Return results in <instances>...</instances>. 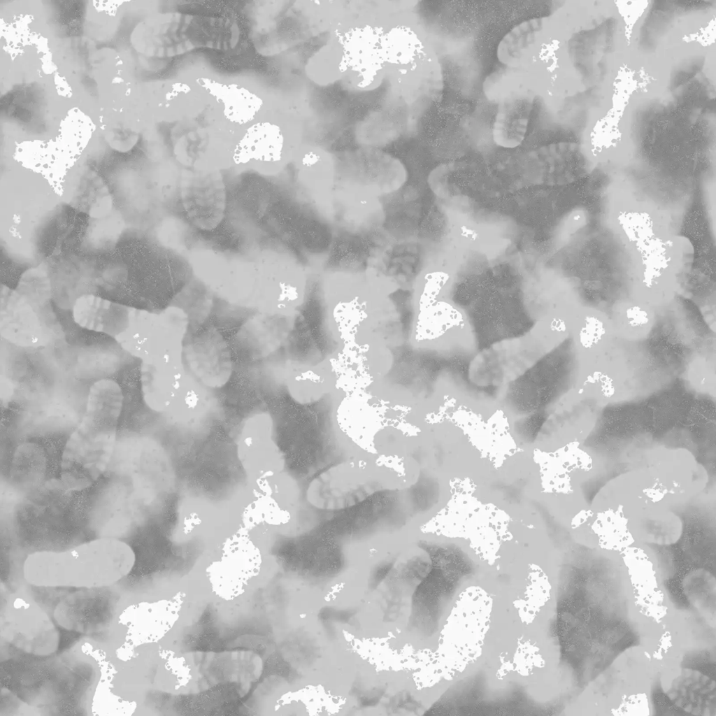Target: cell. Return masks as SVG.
<instances>
[{
  "instance_id": "obj_1",
  "label": "cell",
  "mask_w": 716,
  "mask_h": 716,
  "mask_svg": "<svg viewBox=\"0 0 716 716\" xmlns=\"http://www.w3.org/2000/svg\"><path fill=\"white\" fill-rule=\"evenodd\" d=\"M63 476L27 493L15 508L11 534L27 551H64L95 540L106 503L103 475L76 487Z\"/></svg>"
},
{
  "instance_id": "obj_3",
  "label": "cell",
  "mask_w": 716,
  "mask_h": 716,
  "mask_svg": "<svg viewBox=\"0 0 716 716\" xmlns=\"http://www.w3.org/2000/svg\"><path fill=\"white\" fill-rule=\"evenodd\" d=\"M180 196L187 220L195 227L212 231L222 222L227 190L220 173L188 174L181 182Z\"/></svg>"
},
{
  "instance_id": "obj_10",
  "label": "cell",
  "mask_w": 716,
  "mask_h": 716,
  "mask_svg": "<svg viewBox=\"0 0 716 716\" xmlns=\"http://www.w3.org/2000/svg\"><path fill=\"white\" fill-rule=\"evenodd\" d=\"M671 241L656 236L636 245L643 267V282L647 287L652 286L668 268L671 259Z\"/></svg>"
},
{
  "instance_id": "obj_5",
  "label": "cell",
  "mask_w": 716,
  "mask_h": 716,
  "mask_svg": "<svg viewBox=\"0 0 716 716\" xmlns=\"http://www.w3.org/2000/svg\"><path fill=\"white\" fill-rule=\"evenodd\" d=\"M284 138L276 124L257 122L247 129L236 145L233 160L237 164L251 160L277 162L281 159Z\"/></svg>"
},
{
  "instance_id": "obj_13",
  "label": "cell",
  "mask_w": 716,
  "mask_h": 716,
  "mask_svg": "<svg viewBox=\"0 0 716 716\" xmlns=\"http://www.w3.org/2000/svg\"><path fill=\"white\" fill-rule=\"evenodd\" d=\"M604 330L602 323L597 318H587L585 326L581 330V343L585 347H591L600 339Z\"/></svg>"
},
{
  "instance_id": "obj_14",
  "label": "cell",
  "mask_w": 716,
  "mask_h": 716,
  "mask_svg": "<svg viewBox=\"0 0 716 716\" xmlns=\"http://www.w3.org/2000/svg\"><path fill=\"white\" fill-rule=\"evenodd\" d=\"M626 317L632 327H638L648 322L647 313L638 306L630 307L626 310Z\"/></svg>"
},
{
  "instance_id": "obj_6",
  "label": "cell",
  "mask_w": 716,
  "mask_h": 716,
  "mask_svg": "<svg viewBox=\"0 0 716 716\" xmlns=\"http://www.w3.org/2000/svg\"><path fill=\"white\" fill-rule=\"evenodd\" d=\"M219 103L224 105V115L231 122L244 124L254 120L263 105L262 99L237 84H223L207 78L196 79Z\"/></svg>"
},
{
  "instance_id": "obj_7",
  "label": "cell",
  "mask_w": 716,
  "mask_h": 716,
  "mask_svg": "<svg viewBox=\"0 0 716 716\" xmlns=\"http://www.w3.org/2000/svg\"><path fill=\"white\" fill-rule=\"evenodd\" d=\"M532 102L527 98H513L498 108L492 127L495 144L515 148L522 144L528 130Z\"/></svg>"
},
{
  "instance_id": "obj_8",
  "label": "cell",
  "mask_w": 716,
  "mask_h": 716,
  "mask_svg": "<svg viewBox=\"0 0 716 716\" xmlns=\"http://www.w3.org/2000/svg\"><path fill=\"white\" fill-rule=\"evenodd\" d=\"M113 194L98 173L90 171L82 176L75 196L76 208L93 219H102L113 208Z\"/></svg>"
},
{
  "instance_id": "obj_2",
  "label": "cell",
  "mask_w": 716,
  "mask_h": 716,
  "mask_svg": "<svg viewBox=\"0 0 716 716\" xmlns=\"http://www.w3.org/2000/svg\"><path fill=\"white\" fill-rule=\"evenodd\" d=\"M458 599L445 633L450 669L465 666L478 653L491 609L490 597L480 589L468 588Z\"/></svg>"
},
{
  "instance_id": "obj_11",
  "label": "cell",
  "mask_w": 716,
  "mask_h": 716,
  "mask_svg": "<svg viewBox=\"0 0 716 716\" xmlns=\"http://www.w3.org/2000/svg\"><path fill=\"white\" fill-rule=\"evenodd\" d=\"M617 220L628 240L635 245L656 236L651 216L643 211L621 212Z\"/></svg>"
},
{
  "instance_id": "obj_4",
  "label": "cell",
  "mask_w": 716,
  "mask_h": 716,
  "mask_svg": "<svg viewBox=\"0 0 716 716\" xmlns=\"http://www.w3.org/2000/svg\"><path fill=\"white\" fill-rule=\"evenodd\" d=\"M108 380L117 384L122 395L116 439L131 438L141 431L143 410L138 365L131 359H127Z\"/></svg>"
},
{
  "instance_id": "obj_16",
  "label": "cell",
  "mask_w": 716,
  "mask_h": 716,
  "mask_svg": "<svg viewBox=\"0 0 716 716\" xmlns=\"http://www.w3.org/2000/svg\"><path fill=\"white\" fill-rule=\"evenodd\" d=\"M461 235L465 236L466 238H471L472 240H475L477 238V236H478V234H477V233L475 231H474L473 230H471V229H469L466 228L465 226L461 227Z\"/></svg>"
},
{
  "instance_id": "obj_12",
  "label": "cell",
  "mask_w": 716,
  "mask_h": 716,
  "mask_svg": "<svg viewBox=\"0 0 716 716\" xmlns=\"http://www.w3.org/2000/svg\"><path fill=\"white\" fill-rule=\"evenodd\" d=\"M527 591L529 593L527 592L525 599L519 605L521 606L520 610L523 611L520 616L529 622L533 620L539 608L548 599L550 585L543 578H541L540 581L536 580V582H532Z\"/></svg>"
},
{
  "instance_id": "obj_9",
  "label": "cell",
  "mask_w": 716,
  "mask_h": 716,
  "mask_svg": "<svg viewBox=\"0 0 716 716\" xmlns=\"http://www.w3.org/2000/svg\"><path fill=\"white\" fill-rule=\"evenodd\" d=\"M543 19L534 17L524 20L510 29L500 40L496 48V57L507 66H515L524 51L534 43L542 29Z\"/></svg>"
},
{
  "instance_id": "obj_15",
  "label": "cell",
  "mask_w": 716,
  "mask_h": 716,
  "mask_svg": "<svg viewBox=\"0 0 716 716\" xmlns=\"http://www.w3.org/2000/svg\"><path fill=\"white\" fill-rule=\"evenodd\" d=\"M173 91L166 95V99L169 100L174 98L180 92L187 93L190 91V88L188 85L183 83H175L172 85Z\"/></svg>"
}]
</instances>
